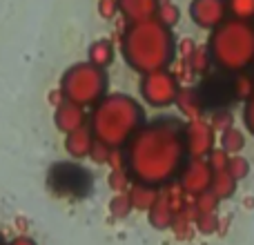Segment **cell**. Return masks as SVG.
I'll list each match as a JSON object with an SVG mask.
<instances>
[{
  "label": "cell",
  "mask_w": 254,
  "mask_h": 245,
  "mask_svg": "<svg viewBox=\"0 0 254 245\" xmlns=\"http://www.w3.org/2000/svg\"><path fill=\"white\" fill-rule=\"evenodd\" d=\"M188 161L183 122L174 116L147 121L123 147V167L136 183L165 187L179 179Z\"/></svg>",
  "instance_id": "obj_1"
},
{
  "label": "cell",
  "mask_w": 254,
  "mask_h": 245,
  "mask_svg": "<svg viewBox=\"0 0 254 245\" xmlns=\"http://www.w3.org/2000/svg\"><path fill=\"white\" fill-rule=\"evenodd\" d=\"M121 54L127 67L140 76L170 69L176 58V38L170 27L161 25L156 18L131 22L121 38Z\"/></svg>",
  "instance_id": "obj_2"
},
{
  "label": "cell",
  "mask_w": 254,
  "mask_h": 245,
  "mask_svg": "<svg viewBox=\"0 0 254 245\" xmlns=\"http://www.w3.org/2000/svg\"><path fill=\"white\" fill-rule=\"evenodd\" d=\"M89 127L94 131V138L112 149H123L134 134L147 122L145 110L136 98L129 94H105L89 114Z\"/></svg>",
  "instance_id": "obj_3"
},
{
  "label": "cell",
  "mask_w": 254,
  "mask_h": 245,
  "mask_svg": "<svg viewBox=\"0 0 254 245\" xmlns=\"http://www.w3.org/2000/svg\"><path fill=\"white\" fill-rule=\"evenodd\" d=\"M207 52L212 65L228 74H239L254 67V25L228 18L210 31Z\"/></svg>",
  "instance_id": "obj_4"
},
{
  "label": "cell",
  "mask_w": 254,
  "mask_h": 245,
  "mask_svg": "<svg viewBox=\"0 0 254 245\" xmlns=\"http://www.w3.org/2000/svg\"><path fill=\"white\" fill-rule=\"evenodd\" d=\"M107 87H110L107 71L87 61L67 67L61 78L63 98L76 103V105H83V107L96 105L107 94Z\"/></svg>",
  "instance_id": "obj_5"
},
{
  "label": "cell",
  "mask_w": 254,
  "mask_h": 245,
  "mask_svg": "<svg viewBox=\"0 0 254 245\" xmlns=\"http://www.w3.org/2000/svg\"><path fill=\"white\" fill-rule=\"evenodd\" d=\"M138 89H140V98L149 107L161 110V107H170L176 103V96L181 92V80L174 71L158 69L140 76Z\"/></svg>",
  "instance_id": "obj_6"
},
{
  "label": "cell",
  "mask_w": 254,
  "mask_h": 245,
  "mask_svg": "<svg viewBox=\"0 0 254 245\" xmlns=\"http://www.w3.org/2000/svg\"><path fill=\"white\" fill-rule=\"evenodd\" d=\"M183 140L188 158H207L214 149V127L205 119H190L183 122Z\"/></svg>",
  "instance_id": "obj_7"
},
{
  "label": "cell",
  "mask_w": 254,
  "mask_h": 245,
  "mask_svg": "<svg viewBox=\"0 0 254 245\" xmlns=\"http://www.w3.org/2000/svg\"><path fill=\"white\" fill-rule=\"evenodd\" d=\"M176 181H179L181 189L190 196L207 192L212 183V167L207 158H188Z\"/></svg>",
  "instance_id": "obj_8"
},
{
  "label": "cell",
  "mask_w": 254,
  "mask_h": 245,
  "mask_svg": "<svg viewBox=\"0 0 254 245\" xmlns=\"http://www.w3.org/2000/svg\"><path fill=\"white\" fill-rule=\"evenodd\" d=\"M190 18L201 29H216L230 18L225 0H192L190 2Z\"/></svg>",
  "instance_id": "obj_9"
},
{
  "label": "cell",
  "mask_w": 254,
  "mask_h": 245,
  "mask_svg": "<svg viewBox=\"0 0 254 245\" xmlns=\"http://www.w3.org/2000/svg\"><path fill=\"white\" fill-rule=\"evenodd\" d=\"M85 122H87V112H85L83 105H76L71 101H63L54 110V125L63 134H69V131L78 129Z\"/></svg>",
  "instance_id": "obj_10"
},
{
  "label": "cell",
  "mask_w": 254,
  "mask_h": 245,
  "mask_svg": "<svg viewBox=\"0 0 254 245\" xmlns=\"http://www.w3.org/2000/svg\"><path fill=\"white\" fill-rule=\"evenodd\" d=\"M94 143H96V138H94V131L89 127V122H85L83 127L65 134V152L71 158H89Z\"/></svg>",
  "instance_id": "obj_11"
},
{
  "label": "cell",
  "mask_w": 254,
  "mask_h": 245,
  "mask_svg": "<svg viewBox=\"0 0 254 245\" xmlns=\"http://www.w3.org/2000/svg\"><path fill=\"white\" fill-rule=\"evenodd\" d=\"M121 13L127 22H143L149 18H156L158 0H119Z\"/></svg>",
  "instance_id": "obj_12"
},
{
  "label": "cell",
  "mask_w": 254,
  "mask_h": 245,
  "mask_svg": "<svg viewBox=\"0 0 254 245\" xmlns=\"http://www.w3.org/2000/svg\"><path fill=\"white\" fill-rule=\"evenodd\" d=\"M147 216H149V223H152L156 230H167V228H172L176 212L172 210L170 198H167V194H165V192H158L156 203H154V205L149 207Z\"/></svg>",
  "instance_id": "obj_13"
},
{
  "label": "cell",
  "mask_w": 254,
  "mask_h": 245,
  "mask_svg": "<svg viewBox=\"0 0 254 245\" xmlns=\"http://www.w3.org/2000/svg\"><path fill=\"white\" fill-rule=\"evenodd\" d=\"M114 56H116L114 43L107 40V38L94 40V43L89 45V49H87V62L101 67V69H107V67L114 62Z\"/></svg>",
  "instance_id": "obj_14"
},
{
  "label": "cell",
  "mask_w": 254,
  "mask_h": 245,
  "mask_svg": "<svg viewBox=\"0 0 254 245\" xmlns=\"http://www.w3.org/2000/svg\"><path fill=\"white\" fill-rule=\"evenodd\" d=\"M176 107L181 110V114L190 119H201L203 116V101L198 96V92L194 87H181L179 96H176Z\"/></svg>",
  "instance_id": "obj_15"
},
{
  "label": "cell",
  "mask_w": 254,
  "mask_h": 245,
  "mask_svg": "<svg viewBox=\"0 0 254 245\" xmlns=\"http://www.w3.org/2000/svg\"><path fill=\"white\" fill-rule=\"evenodd\" d=\"M129 201H131V207L134 210H140V212H149V207L156 203L158 198V187H152V185H145V183H131L129 189Z\"/></svg>",
  "instance_id": "obj_16"
},
{
  "label": "cell",
  "mask_w": 254,
  "mask_h": 245,
  "mask_svg": "<svg viewBox=\"0 0 254 245\" xmlns=\"http://www.w3.org/2000/svg\"><path fill=\"white\" fill-rule=\"evenodd\" d=\"M237 183L239 181L234 179L228 170L214 172V174H212V183H210V192L216 194L219 201H225V198H230L234 192H237Z\"/></svg>",
  "instance_id": "obj_17"
},
{
  "label": "cell",
  "mask_w": 254,
  "mask_h": 245,
  "mask_svg": "<svg viewBox=\"0 0 254 245\" xmlns=\"http://www.w3.org/2000/svg\"><path fill=\"white\" fill-rule=\"evenodd\" d=\"M243 147H246V136H243V131H239L237 127L223 129V134H221V149H223L228 156L241 154Z\"/></svg>",
  "instance_id": "obj_18"
},
{
  "label": "cell",
  "mask_w": 254,
  "mask_h": 245,
  "mask_svg": "<svg viewBox=\"0 0 254 245\" xmlns=\"http://www.w3.org/2000/svg\"><path fill=\"white\" fill-rule=\"evenodd\" d=\"M232 92H234V96H237L239 101H243V103H246L248 98L254 96V74H250V69L234 74Z\"/></svg>",
  "instance_id": "obj_19"
},
{
  "label": "cell",
  "mask_w": 254,
  "mask_h": 245,
  "mask_svg": "<svg viewBox=\"0 0 254 245\" xmlns=\"http://www.w3.org/2000/svg\"><path fill=\"white\" fill-rule=\"evenodd\" d=\"M228 13L234 20L254 22V0H225Z\"/></svg>",
  "instance_id": "obj_20"
},
{
  "label": "cell",
  "mask_w": 254,
  "mask_h": 245,
  "mask_svg": "<svg viewBox=\"0 0 254 245\" xmlns=\"http://www.w3.org/2000/svg\"><path fill=\"white\" fill-rule=\"evenodd\" d=\"M194 203H192V210H194V219L201 214H216V207H219V198H216V194H212L210 189L203 194H196V196H192Z\"/></svg>",
  "instance_id": "obj_21"
},
{
  "label": "cell",
  "mask_w": 254,
  "mask_h": 245,
  "mask_svg": "<svg viewBox=\"0 0 254 245\" xmlns=\"http://www.w3.org/2000/svg\"><path fill=\"white\" fill-rule=\"evenodd\" d=\"M188 65L194 74H198V76L207 74L212 67V56H210V52H207V47H194V52L190 54V58H188Z\"/></svg>",
  "instance_id": "obj_22"
},
{
  "label": "cell",
  "mask_w": 254,
  "mask_h": 245,
  "mask_svg": "<svg viewBox=\"0 0 254 245\" xmlns=\"http://www.w3.org/2000/svg\"><path fill=\"white\" fill-rule=\"evenodd\" d=\"M156 20L161 22V25L170 27V29H174L176 25H179L181 20V9L176 7L174 2H165V4H158V11H156Z\"/></svg>",
  "instance_id": "obj_23"
},
{
  "label": "cell",
  "mask_w": 254,
  "mask_h": 245,
  "mask_svg": "<svg viewBox=\"0 0 254 245\" xmlns=\"http://www.w3.org/2000/svg\"><path fill=\"white\" fill-rule=\"evenodd\" d=\"M131 210H134V207H131L129 194H127V192H119V194H114V196H112L110 212H112V216H114V219H125Z\"/></svg>",
  "instance_id": "obj_24"
},
{
  "label": "cell",
  "mask_w": 254,
  "mask_h": 245,
  "mask_svg": "<svg viewBox=\"0 0 254 245\" xmlns=\"http://www.w3.org/2000/svg\"><path fill=\"white\" fill-rule=\"evenodd\" d=\"M228 172H230V174H232L237 181H243L248 174H250V163H248L246 156H241V154H234V156H230Z\"/></svg>",
  "instance_id": "obj_25"
},
{
  "label": "cell",
  "mask_w": 254,
  "mask_h": 245,
  "mask_svg": "<svg viewBox=\"0 0 254 245\" xmlns=\"http://www.w3.org/2000/svg\"><path fill=\"white\" fill-rule=\"evenodd\" d=\"M131 183H134V181H131V176L125 172V167H121V170H114L110 174V187L114 189L116 194H119V192H127Z\"/></svg>",
  "instance_id": "obj_26"
},
{
  "label": "cell",
  "mask_w": 254,
  "mask_h": 245,
  "mask_svg": "<svg viewBox=\"0 0 254 245\" xmlns=\"http://www.w3.org/2000/svg\"><path fill=\"white\" fill-rule=\"evenodd\" d=\"M114 152H116V149L107 147V145H103L101 140H96V143H94V147H92V152H89V158H92L94 163H98V165H105V163L112 161Z\"/></svg>",
  "instance_id": "obj_27"
},
{
  "label": "cell",
  "mask_w": 254,
  "mask_h": 245,
  "mask_svg": "<svg viewBox=\"0 0 254 245\" xmlns=\"http://www.w3.org/2000/svg\"><path fill=\"white\" fill-rule=\"evenodd\" d=\"M194 225H196L198 232L203 234H212L219 230V216L216 214H201L194 219Z\"/></svg>",
  "instance_id": "obj_28"
},
{
  "label": "cell",
  "mask_w": 254,
  "mask_h": 245,
  "mask_svg": "<svg viewBox=\"0 0 254 245\" xmlns=\"http://www.w3.org/2000/svg\"><path fill=\"white\" fill-rule=\"evenodd\" d=\"M207 163H210V167H212V174L214 172H223V170H228V163H230V156L223 152V149H212L210 152V156H207Z\"/></svg>",
  "instance_id": "obj_29"
},
{
  "label": "cell",
  "mask_w": 254,
  "mask_h": 245,
  "mask_svg": "<svg viewBox=\"0 0 254 245\" xmlns=\"http://www.w3.org/2000/svg\"><path fill=\"white\" fill-rule=\"evenodd\" d=\"M121 13V7H119V0H98V16L103 20H112Z\"/></svg>",
  "instance_id": "obj_30"
},
{
  "label": "cell",
  "mask_w": 254,
  "mask_h": 245,
  "mask_svg": "<svg viewBox=\"0 0 254 245\" xmlns=\"http://www.w3.org/2000/svg\"><path fill=\"white\" fill-rule=\"evenodd\" d=\"M212 127L216 129H228V127H232V114L225 110H219L214 116H212Z\"/></svg>",
  "instance_id": "obj_31"
},
{
  "label": "cell",
  "mask_w": 254,
  "mask_h": 245,
  "mask_svg": "<svg viewBox=\"0 0 254 245\" xmlns=\"http://www.w3.org/2000/svg\"><path fill=\"white\" fill-rule=\"evenodd\" d=\"M243 122H246V129L254 136V96L248 98L243 105Z\"/></svg>",
  "instance_id": "obj_32"
},
{
  "label": "cell",
  "mask_w": 254,
  "mask_h": 245,
  "mask_svg": "<svg viewBox=\"0 0 254 245\" xmlns=\"http://www.w3.org/2000/svg\"><path fill=\"white\" fill-rule=\"evenodd\" d=\"M194 47H196V45H194L192 40H183V43H181V54H183L185 58H190V54L194 52Z\"/></svg>",
  "instance_id": "obj_33"
},
{
  "label": "cell",
  "mask_w": 254,
  "mask_h": 245,
  "mask_svg": "<svg viewBox=\"0 0 254 245\" xmlns=\"http://www.w3.org/2000/svg\"><path fill=\"white\" fill-rule=\"evenodd\" d=\"M7 245H38L34 241V239H29V237H16L11 243H7Z\"/></svg>",
  "instance_id": "obj_34"
},
{
  "label": "cell",
  "mask_w": 254,
  "mask_h": 245,
  "mask_svg": "<svg viewBox=\"0 0 254 245\" xmlns=\"http://www.w3.org/2000/svg\"><path fill=\"white\" fill-rule=\"evenodd\" d=\"M165 2H172V0H158V4H165Z\"/></svg>",
  "instance_id": "obj_35"
},
{
  "label": "cell",
  "mask_w": 254,
  "mask_h": 245,
  "mask_svg": "<svg viewBox=\"0 0 254 245\" xmlns=\"http://www.w3.org/2000/svg\"><path fill=\"white\" fill-rule=\"evenodd\" d=\"M0 245H7V243H4V241H2V239H0Z\"/></svg>",
  "instance_id": "obj_36"
},
{
  "label": "cell",
  "mask_w": 254,
  "mask_h": 245,
  "mask_svg": "<svg viewBox=\"0 0 254 245\" xmlns=\"http://www.w3.org/2000/svg\"><path fill=\"white\" fill-rule=\"evenodd\" d=\"M252 25H254V22H252Z\"/></svg>",
  "instance_id": "obj_37"
}]
</instances>
